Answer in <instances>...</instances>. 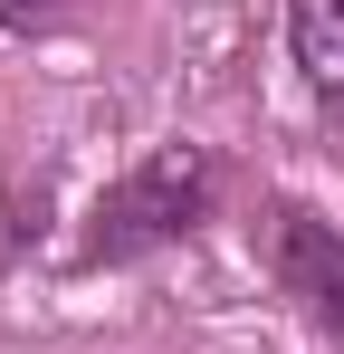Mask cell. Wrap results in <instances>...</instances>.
Instances as JSON below:
<instances>
[{"mask_svg":"<svg viewBox=\"0 0 344 354\" xmlns=\"http://www.w3.org/2000/svg\"><path fill=\"white\" fill-rule=\"evenodd\" d=\"M77 19V0H0V39H48Z\"/></svg>","mask_w":344,"mask_h":354,"instance_id":"277c9868","label":"cell"},{"mask_svg":"<svg viewBox=\"0 0 344 354\" xmlns=\"http://www.w3.org/2000/svg\"><path fill=\"white\" fill-rule=\"evenodd\" d=\"M220 153L211 144H153V153H134L124 173L86 201V230H77V249H67V268L77 278H96V268H134V259H163V249H182V239H201L211 221H220Z\"/></svg>","mask_w":344,"mask_h":354,"instance_id":"6da1fadb","label":"cell"},{"mask_svg":"<svg viewBox=\"0 0 344 354\" xmlns=\"http://www.w3.org/2000/svg\"><path fill=\"white\" fill-rule=\"evenodd\" d=\"M258 268L287 297V316L344 354V230L306 192H258Z\"/></svg>","mask_w":344,"mask_h":354,"instance_id":"7a4b0ae2","label":"cell"},{"mask_svg":"<svg viewBox=\"0 0 344 354\" xmlns=\"http://www.w3.org/2000/svg\"><path fill=\"white\" fill-rule=\"evenodd\" d=\"M287 58L316 106L344 115V0H287Z\"/></svg>","mask_w":344,"mask_h":354,"instance_id":"3957f363","label":"cell"}]
</instances>
